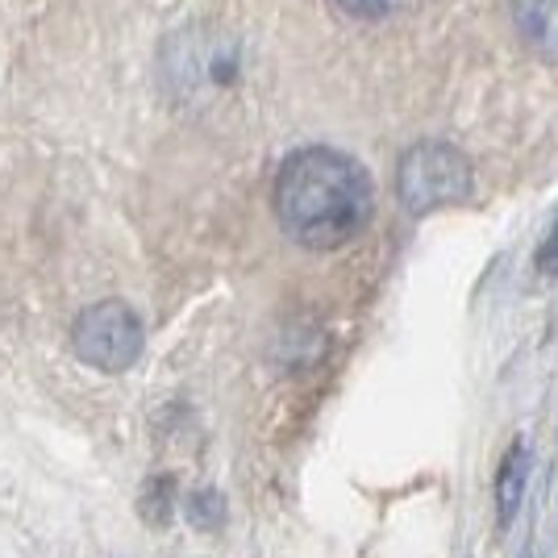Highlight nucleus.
<instances>
[{"label":"nucleus","instance_id":"obj_1","mask_svg":"<svg viewBox=\"0 0 558 558\" xmlns=\"http://www.w3.org/2000/svg\"><path fill=\"white\" fill-rule=\"evenodd\" d=\"M279 230L304 251H338L372 221V180L333 146H301L279 163L271 187Z\"/></svg>","mask_w":558,"mask_h":558},{"label":"nucleus","instance_id":"obj_2","mask_svg":"<svg viewBox=\"0 0 558 558\" xmlns=\"http://www.w3.org/2000/svg\"><path fill=\"white\" fill-rule=\"evenodd\" d=\"M471 184H475L471 159L450 142H417L400 155V167H396V196L413 217L459 205L471 196Z\"/></svg>","mask_w":558,"mask_h":558},{"label":"nucleus","instance_id":"obj_3","mask_svg":"<svg viewBox=\"0 0 558 558\" xmlns=\"http://www.w3.org/2000/svg\"><path fill=\"white\" fill-rule=\"evenodd\" d=\"M71 350L96 372H130L142 354V322L121 301L88 304L71 326Z\"/></svg>","mask_w":558,"mask_h":558},{"label":"nucleus","instance_id":"obj_4","mask_svg":"<svg viewBox=\"0 0 558 558\" xmlns=\"http://www.w3.org/2000/svg\"><path fill=\"white\" fill-rule=\"evenodd\" d=\"M163 63L180 93H201V88L209 93V88H221L238 75V54L230 43H221L213 34H196V29L171 38Z\"/></svg>","mask_w":558,"mask_h":558},{"label":"nucleus","instance_id":"obj_5","mask_svg":"<svg viewBox=\"0 0 558 558\" xmlns=\"http://www.w3.org/2000/svg\"><path fill=\"white\" fill-rule=\"evenodd\" d=\"M512 25L537 59L558 63V0H512Z\"/></svg>","mask_w":558,"mask_h":558},{"label":"nucleus","instance_id":"obj_6","mask_svg":"<svg viewBox=\"0 0 558 558\" xmlns=\"http://www.w3.org/2000/svg\"><path fill=\"white\" fill-rule=\"evenodd\" d=\"M525 480H530V450L525 446H512L509 454H505V463H500V480H496V505H500V521L505 525L521 509Z\"/></svg>","mask_w":558,"mask_h":558},{"label":"nucleus","instance_id":"obj_7","mask_svg":"<svg viewBox=\"0 0 558 558\" xmlns=\"http://www.w3.org/2000/svg\"><path fill=\"white\" fill-rule=\"evenodd\" d=\"M142 512H146V521H155V525H163L167 517H171V480H167V475L146 484V492H142Z\"/></svg>","mask_w":558,"mask_h":558},{"label":"nucleus","instance_id":"obj_8","mask_svg":"<svg viewBox=\"0 0 558 558\" xmlns=\"http://www.w3.org/2000/svg\"><path fill=\"white\" fill-rule=\"evenodd\" d=\"M347 17H359V22H375V17H388L396 0H333Z\"/></svg>","mask_w":558,"mask_h":558},{"label":"nucleus","instance_id":"obj_9","mask_svg":"<svg viewBox=\"0 0 558 558\" xmlns=\"http://www.w3.org/2000/svg\"><path fill=\"white\" fill-rule=\"evenodd\" d=\"M537 271L542 276H558V217L550 233H546V242H542V251H537Z\"/></svg>","mask_w":558,"mask_h":558}]
</instances>
